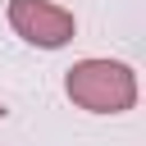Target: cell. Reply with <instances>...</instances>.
<instances>
[{
  "instance_id": "3957f363",
  "label": "cell",
  "mask_w": 146,
  "mask_h": 146,
  "mask_svg": "<svg viewBox=\"0 0 146 146\" xmlns=\"http://www.w3.org/2000/svg\"><path fill=\"white\" fill-rule=\"evenodd\" d=\"M0 114H5V110H0Z\"/></svg>"
},
{
  "instance_id": "6da1fadb",
  "label": "cell",
  "mask_w": 146,
  "mask_h": 146,
  "mask_svg": "<svg viewBox=\"0 0 146 146\" xmlns=\"http://www.w3.org/2000/svg\"><path fill=\"white\" fill-rule=\"evenodd\" d=\"M64 91L73 105L91 110V114H123L132 110L137 100V78L128 64H114V59H82L68 68L64 78Z\"/></svg>"
},
{
  "instance_id": "7a4b0ae2",
  "label": "cell",
  "mask_w": 146,
  "mask_h": 146,
  "mask_svg": "<svg viewBox=\"0 0 146 146\" xmlns=\"http://www.w3.org/2000/svg\"><path fill=\"white\" fill-rule=\"evenodd\" d=\"M9 23H14V32L23 41L46 46V50L73 41V27H78L73 14L59 9V5H50V0H9Z\"/></svg>"
}]
</instances>
